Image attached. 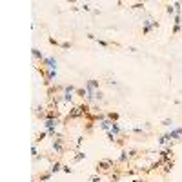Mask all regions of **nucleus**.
<instances>
[{
	"mask_svg": "<svg viewBox=\"0 0 182 182\" xmlns=\"http://www.w3.org/2000/svg\"><path fill=\"white\" fill-rule=\"evenodd\" d=\"M133 133H137V135H146V131L142 128H133Z\"/></svg>",
	"mask_w": 182,
	"mask_h": 182,
	"instance_id": "28",
	"label": "nucleus"
},
{
	"mask_svg": "<svg viewBox=\"0 0 182 182\" xmlns=\"http://www.w3.org/2000/svg\"><path fill=\"white\" fill-rule=\"evenodd\" d=\"M62 96H64V104H71L73 102V95L71 93H62Z\"/></svg>",
	"mask_w": 182,
	"mask_h": 182,
	"instance_id": "21",
	"label": "nucleus"
},
{
	"mask_svg": "<svg viewBox=\"0 0 182 182\" xmlns=\"http://www.w3.org/2000/svg\"><path fill=\"white\" fill-rule=\"evenodd\" d=\"M124 177V171L120 168H115L113 171L109 173V182H120V179Z\"/></svg>",
	"mask_w": 182,
	"mask_h": 182,
	"instance_id": "4",
	"label": "nucleus"
},
{
	"mask_svg": "<svg viewBox=\"0 0 182 182\" xmlns=\"http://www.w3.org/2000/svg\"><path fill=\"white\" fill-rule=\"evenodd\" d=\"M131 9H144V2H139V4H133Z\"/></svg>",
	"mask_w": 182,
	"mask_h": 182,
	"instance_id": "26",
	"label": "nucleus"
},
{
	"mask_svg": "<svg viewBox=\"0 0 182 182\" xmlns=\"http://www.w3.org/2000/svg\"><path fill=\"white\" fill-rule=\"evenodd\" d=\"M49 44H51V46H60V42H58L57 38H53V37H49Z\"/></svg>",
	"mask_w": 182,
	"mask_h": 182,
	"instance_id": "29",
	"label": "nucleus"
},
{
	"mask_svg": "<svg viewBox=\"0 0 182 182\" xmlns=\"http://www.w3.org/2000/svg\"><path fill=\"white\" fill-rule=\"evenodd\" d=\"M51 175H53V173H51L49 170H47L46 173H40V175L37 177V180H38V182H47L49 179H51Z\"/></svg>",
	"mask_w": 182,
	"mask_h": 182,
	"instance_id": "12",
	"label": "nucleus"
},
{
	"mask_svg": "<svg viewBox=\"0 0 182 182\" xmlns=\"http://www.w3.org/2000/svg\"><path fill=\"white\" fill-rule=\"evenodd\" d=\"M107 118L111 120V122H118V118H120V115H118L117 111H109V113H106Z\"/></svg>",
	"mask_w": 182,
	"mask_h": 182,
	"instance_id": "15",
	"label": "nucleus"
},
{
	"mask_svg": "<svg viewBox=\"0 0 182 182\" xmlns=\"http://www.w3.org/2000/svg\"><path fill=\"white\" fill-rule=\"evenodd\" d=\"M128 155H129V159H135V157H139V151L137 150H128Z\"/></svg>",
	"mask_w": 182,
	"mask_h": 182,
	"instance_id": "24",
	"label": "nucleus"
},
{
	"mask_svg": "<svg viewBox=\"0 0 182 182\" xmlns=\"http://www.w3.org/2000/svg\"><path fill=\"white\" fill-rule=\"evenodd\" d=\"M62 168H64V164H62V162H60V160H55L53 164H51V168H49V171H51V173L55 175L57 171H60Z\"/></svg>",
	"mask_w": 182,
	"mask_h": 182,
	"instance_id": "11",
	"label": "nucleus"
},
{
	"mask_svg": "<svg viewBox=\"0 0 182 182\" xmlns=\"http://www.w3.org/2000/svg\"><path fill=\"white\" fill-rule=\"evenodd\" d=\"M95 131V120H86L84 124V135H91Z\"/></svg>",
	"mask_w": 182,
	"mask_h": 182,
	"instance_id": "10",
	"label": "nucleus"
},
{
	"mask_svg": "<svg viewBox=\"0 0 182 182\" xmlns=\"http://www.w3.org/2000/svg\"><path fill=\"white\" fill-rule=\"evenodd\" d=\"M42 66L46 69H57V60H55L53 57H46L42 60Z\"/></svg>",
	"mask_w": 182,
	"mask_h": 182,
	"instance_id": "5",
	"label": "nucleus"
},
{
	"mask_svg": "<svg viewBox=\"0 0 182 182\" xmlns=\"http://www.w3.org/2000/svg\"><path fill=\"white\" fill-rule=\"evenodd\" d=\"M98 44H100V46H104V47H109V46H111V42H106V40H100V38H98Z\"/></svg>",
	"mask_w": 182,
	"mask_h": 182,
	"instance_id": "31",
	"label": "nucleus"
},
{
	"mask_svg": "<svg viewBox=\"0 0 182 182\" xmlns=\"http://www.w3.org/2000/svg\"><path fill=\"white\" fill-rule=\"evenodd\" d=\"M46 137H49V135H47V131H42V133H38V135H37V139H35V142H33V144H38V142H42V140L46 139Z\"/></svg>",
	"mask_w": 182,
	"mask_h": 182,
	"instance_id": "17",
	"label": "nucleus"
},
{
	"mask_svg": "<svg viewBox=\"0 0 182 182\" xmlns=\"http://www.w3.org/2000/svg\"><path fill=\"white\" fill-rule=\"evenodd\" d=\"M60 47H62V49H69V47H71V42H62Z\"/></svg>",
	"mask_w": 182,
	"mask_h": 182,
	"instance_id": "30",
	"label": "nucleus"
},
{
	"mask_svg": "<svg viewBox=\"0 0 182 182\" xmlns=\"http://www.w3.org/2000/svg\"><path fill=\"white\" fill-rule=\"evenodd\" d=\"M82 9H84V11H89L91 7H89V4H84V6H82Z\"/></svg>",
	"mask_w": 182,
	"mask_h": 182,
	"instance_id": "33",
	"label": "nucleus"
},
{
	"mask_svg": "<svg viewBox=\"0 0 182 182\" xmlns=\"http://www.w3.org/2000/svg\"><path fill=\"white\" fill-rule=\"evenodd\" d=\"M82 142H84V135H82V137H78V139H76V142H75V148H76V151H78V148H80V146H82Z\"/></svg>",
	"mask_w": 182,
	"mask_h": 182,
	"instance_id": "25",
	"label": "nucleus"
},
{
	"mask_svg": "<svg viewBox=\"0 0 182 182\" xmlns=\"http://www.w3.org/2000/svg\"><path fill=\"white\" fill-rule=\"evenodd\" d=\"M62 170H64L66 173H71V171H73V170H71V168H69V166H64V168H62Z\"/></svg>",
	"mask_w": 182,
	"mask_h": 182,
	"instance_id": "32",
	"label": "nucleus"
},
{
	"mask_svg": "<svg viewBox=\"0 0 182 182\" xmlns=\"http://www.w3.org/2000/svg\"><path fill=\"white\" fill-rule=\"evenodd\" d=\"M162 164H164V160H162V159H159V160H155V162H151V164H150V168H146V173L159 171V170L162 168Z\"/></svg>",
	"mask_w": 182,
	"mask_h": 182,
	"instance_id": "8",
	"label": "nucleus"
},
{
	"mask_svg": "<svg viewBox=\"0 0 182 182\" xmlns=\"http://www.w3.org/2000/svg\"><path fill=\"white\" fill-rule=\"evenodd\" d=\"M133 182H144V179H135Z\"/></svg>",
	"mask_w": 182,
	"mask_h": 182,
	"instance_id": "34",
	"label": "nucleus"
},
{
	"mask_svg": "<svg viewBox=\"0 0 182 182\" xmlns=\"http://www.w3.org/2000/svg\"><path fill=\"white\" fill-rule=\"evenodd\" d=\"M115 168H117V160H113V159H102V160L96 162L95 166L96 173H106V175H109Z\"/></svg>",
	"mask_w": 182,
	"mask_h": 182,
	"instance_id": "1",
	"label": "nucleus"
},
{
	"mask_svg": "<svg viewBox=\"0 0 182 182\" xmlns=\"http://www.w3.org/2000/svg\"><path fill=\"white\" fill-rule=\"evenodd\" d=\"M53 151L57 153V155H64L66 151V139L62 137V135H58V137H55L53 139Z\"/></svg>",
	"mask_w": 182,
	"mask_h": 182,
	"instance_id": "2",
	"label": "nucleus"
},
{
	"mask_svg": "<svg viewBox=\"0 0 182 182\" xmlns=\"http://www.w3.org/2000/svg\"><path fill=\"white\" fill-rule=\"evenodd\" d=\"M87 89H98V80H95V78H89L86 84Z\"/></svg>",
	"mask_w": 182,
	"mask_h": 182,
	"instance_id": "14",
	"label": "nucleus"
},
{
	"mask_svg": "<svg viewBox=\"0 0 182 182\" xmlns=\"http://www.w3.org/2000/svg\"><path fill=\"white\" fill-rule=\"evenodd\" d=\"M129 155H128V150H122L120 151V155H118V160H117V164H129Z\"/></svg>",
	"mask_w": 182,
	"mask_h": 182,
	"instance_id": "9",
	"label": "nucleus"
},
{
	"mask_svg": "<svg viewBox=\"0 0 182 182\" xmlns=\"http://www.w3.org/2000/svg\"><path fill=\"white\" fill-rule=\"evenodd\" d=\"M171 124H173V120H171V118H166V120H162V126H166V128H170Z\"/></svg>",
	"mask_w": 182,
	"mask_h": 182,
	"instance_id": "27",
	"label": "nucleus"
},
{
	"mask_svg": "<svg viewBox=\"0 0 182 182\" xmlns=\"http://www.w3.org/2000/svg\"><path fill=\"white\" fill-rule=\"evenodd\" d=\"M35 117L40 118V120H46V118H47V111H46V107L44 106H37L35 107Z\"/></svg>",
	"mask_w": 182,
	"mask_h": 182,
	"instance_id": "7",
	"label": "nucleus"
},
{
	"mask_svg": "<svg viewBox=\"0 0 182 182\" xmlns=\"http://www.w3.org/2000/svg\"><path fill=\"white\" fill-rule=\"evenodd\" d=\"M58 124H60V118H46V120H44V128H46V131L57 129Z\"/></svg>",
	"mask_w": 182,
	"mask_h": 182,
	"instance_id": "3",
	"label": "nucleus"
},
{
	"mask_svg": "<svg viewBox=\"0 0 182 182\" xmlns=\"http://www.w3.org/2000/svg\"><path fill=\"white\" fill-rule=\"evenodd\" d=\"M31 53H33V58H35V60H44V55L40 53V51H38L37 47H33V49H31Z\"/></svg>",
	"mask_w": 182,
	"mask_h": 182,
	"instance_id": "16",
	"label": "nucleus"
},
{
	"mask_svg": "<svg viewBox=\"0 0 182 182\" xmlns=\"http://www.w3.org/2000/svg\"><path fill=\"white\" fill-rule=\"evenodd\" d=\"M173 166H175V162H173V159L171 160H168V162H164V164H162V175H164V177H168V175H170V173H171V170H173Z\"/></svg>",
	"mask_w": 182,
	"mask_h": 182,
	"instance_id": "6",
	"label": "nucleus"
},
{
	"mask_svg": "<svg viewBox=\"0 0 182 182\" xmlns=\"http://www.w3.org/2000/svg\"><path fill=\"white\" fill-rule=\"evenodd\" d=\"M87 95H89V89H87V87H84V89H82V87H78V89H76V96H80V98H84V100H86Z\"/></svg>",
	"mask_w": 182,
	"mask_h": 182,
	"instance_id": "13",
	"label": "nucleus"
},
{
	"mask_svg": "<svg viewBox=\"0 0 182 182\" xmlns=\"http://www.w3.org/2000/svg\"><path fill=\"white\" fill-rule=\"evenodd\" d=\"M86 159V153H82V151H76V155L73 157V162H80Z\"/></svg>",
	"mask_w": 182,
	"mask_h": 182,
	"instance_id": "18",
	"label": "nucleus"
},
{
	"mask_svg": "<svg viewBox=\"0 0 182 182\" xmlns=\"http://www.w3.org/2000/svg\"><path fill=\"white\" fill-rule=\"evenodd\" d=\"M89 182H102V177H100L98 173H96V175H91V177H89Z\"/></svg>",
	"mask_w": 182,
	"mask_h": 182,
	"instance_id": "23",
	"label": "nucleus"
},
{
	"mask_svg": "<svg viewBox=\"0 0 182 182\" xmlns=\"http://www.w3.org/2000/svg\"><path fill=\"white\" fill-rule=\"evenodd\" d=\"M104 100V93L100 91V89H96L95 91V102H102Z\"/></svg>",
	"mask_w": 182,
	"mask_h": 182,
	"instance_id": "20",
	"label": "nucleus"
},
{
	"mask_svg": "<svg viewBox=\"0 0 182 182\" xmlns=\"http://www.w3.org/2000/svg\"><path fill=\"white\" fill-rule=\"evenodd\" d=\"M166 13L175 17V15H177V9H175V6H173V4H168V6H166Z\"/></svg>",
	"mask_w": 182,
	"mask_h": 182,
	"instance_id": "19",
	"label": "nucleus"
},
{
	"mask_svg": "<svg viewBox=\"0 0 182 182\" xmlns=\"http://www.w3.org/2000/svg\"><path fill=\"white\" fill-rule=\"evenodd\" d=\"M76 89H78V87L67 84V86H64V93H76Z\"/></svg>",
	"mask_w": 182,
	"mask_h": 182,
	"instance_id": "22",
	"label": "nucleus"
},
{
	"mask_svg": "<svg viewBox=\"0 0 182 182\" xmlns=\"http://www.w3.org/2000/svg\"><path fill=\"white\" fill-rule=\"evenodd\" d=\"M151 182H153V180H151Z\"/></svg>",
	"mask_w": 182,
	"mask_h": 182,
	"instance_id": "35",
	"label": "nucleus"
}]
</instances>
